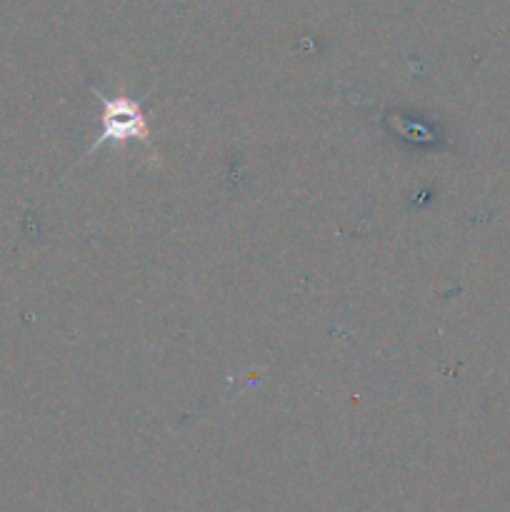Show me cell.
<instances>
[{
	"label": "cell",
	"instance_id": "obj_1",
	"mask_svg": "<svg viewBox=\"0 0 510 512\" xmlns=\"http://www.w3.org/2000/svg\"><path fill=\"white\" fill-rule=\"evenodd\" d=\"M95 100L103 105V130L95 138V143L88 148V155L93 153L95 148L105 143L113 145H125L130 140H138V143L148 145L150 150H155L153 145V130H150L148 115L143 113V103L130 95L120 93L115 98H108L100 90L93 88Z\"/></svg>",
	"mask_w": 510,
	"mask_h": 512
}]
</instances>
